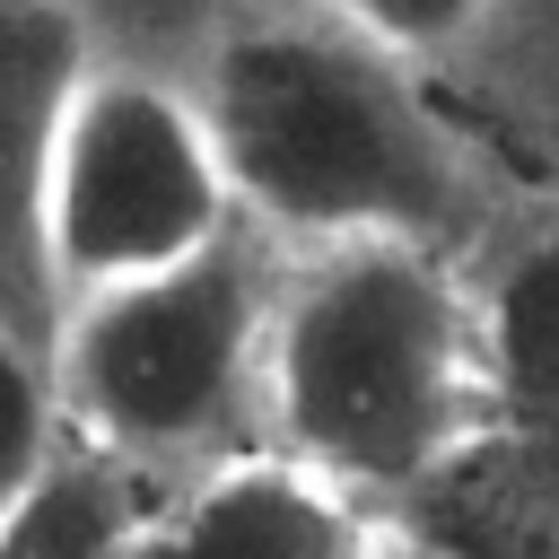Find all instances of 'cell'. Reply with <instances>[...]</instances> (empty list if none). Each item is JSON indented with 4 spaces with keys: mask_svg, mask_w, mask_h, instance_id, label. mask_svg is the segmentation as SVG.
<instances>
[{
    "mask_svg": "<svg viewBox=\"0 0 559 559\" xmlns=\"http://www.w3.org/2000/svg\"><path fill=\"white\" fill-rule=\"evenodd\" d=\"M550 559H559V550H550Z\"/></svg>",
    "mask_w": 559,
    "mask_h": 559,
    "instance_id": "obj_11",
    "label": "cell"
},
{
    "mask_svg": "<svg viewBox=\"0 0 559 559\" xmlns=\"http://www.w3.org/2000/svg\"><path fill=\"white\" fill-rule=\"evenodd\" d=\"M236 236V192L218 166V140L201 122V96H175L140 70H87L70 96L61 148H52V288L61 314L96 288L157 280L192 253Z\"/></svg>",
    "mask_w": 559,
    "mask_h": 559,
    "instance_id": "obj_4",
    "label": "cell"
},
{
    "mask_svg": "<svg viewBox=\"0 0 559 559\" xmlns=\"http://www.w3.org/2000/svg\"><path fill=\"white\" fill-rule=\"evenodd\" d=\"M262 411L280 454L349 498H402L498 428L480 306L428 245H332L280 280Z\"/></svg>",
    "mask_w": 559,
    "mask_h": 559,
    "instance_id": "obj_2",
    "label": "cell"
},
{
    "mask_svg": "<svg viewBox=\"0 0 559 559\" xmlns=\"http://www.w3.org/2000/svg\"><path fill=\"white\" fill-rule=\"evenodd\" d=\"M480 306V358L498 419L559 428V227H533L498 253V271L472 288Z\"/></svg>",
    "mask_w": 559,
    "mask_h": 559,
    "instance_id": "obj_7",
    "label": "cell"
},
{
    "mask_svg": "<svg viewBox=\"0 0 559 559\" xmlns=\"http://www.w3.org/2000/svg\"><path fill=\"white\" fill-rule=\"evenodd\" d=\"M0 559H140V515L122 498V463L61 445L52 472L0 507Z\"/></svg>",
    "mask_w": 559,
    "mask_h": 559,
    "instance_id": "obj_8",
    "label": "cell"
},
{
    "mask_svg": "<svg viewBox=\"0 0 559 559\" xmlns=\"http://www.w3.org/2000/svg\"><path fill=\"white\" fill-rule=\"evenodd\" d=\"M61 454V384H52V349L0 332V507L17 489H35Z\"/></svg>",
    "mask_w": 559,
    "mask_h": 559,
    "instance_id": "obj_9",
    "label": "cell"
},
{
    "mask_svg": "<svg viewBox=\"0 0 559 559\" xmlns=\"http://www.w3.org/2000/svg\"><path fill=\"white\" fill-rule=\"evenodd\" d=\"M271 306H280V280L245 227L157 280L79 297L52 341L61 419L105 463H157V454L218 445L227 419L262 402Z\"/></svg>",
    "mask_w": 559,
    "mask_h": 559,
    "instance_id": "obj_3",
    "label": "cell"
},
{
    "mask_svg": "<svg viewBox=\"0 0 559 559\" xmlns=\"http://www.w3.org/2000/svg\"><path fill=\"white\" fill-rule=\"evenodd\" d=\"M323 9L393 61H437V52H463L498 0H323Z\"/></svg>",
    "mask_w": 559,
    "mask_h": 559,
    "instance_id": "obj_10",
    "label": "cell"
},
{
    "mask_svg": "<svg viewBox=\"0 0 559 559\" xmlns=\"http://www.w3.org/2000/svg\"><path fill=\"white\" fill-rule=\"evenodd\" d=\"M87 70L96 61L70 0H0V332L35 349L61 341L44 201H52V148Z\"/></svg>",
    "mask_w": 559,
    "mask_h": 559,
    "instance_id": "obj_5",
    "label": "cell"
},
{
    "mask_svg": "<svg viewBox=\"0 0 559 559\" xmlns=\"http://www.w3.org/2000/svg\"><path fill=\"white\" fill-rule=\"evenodd\" d=\"M140 559H367V515L349 489L271 445L210 463L140 533Z\"/></svg>",
    "mask_w": 559,
    "mask_h": 559,
    "instance_id": "obj_6",
    "label": "cell"
},
{
    "mask_svg": "<svg viewBox=\"0 0 559 559\" xmlns=\"http://www.w3.org/2000/svg\"><path fill=\"white\" fill-rule=\"evenodd\" d=\"M201 122L227 192L262 236L297 253L332 245H428L445 253L480 210L472 148L419 96L411 61L376 52L341 17L245 26L210 52Z\"/></svg>",
    "mask_w": 559,
    "mask_h": 559,
    "instance_id": "obj_1",
    "label": "cell"
}]
</instances>
